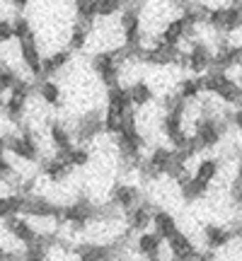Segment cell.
I'll return each mask as SVG.
<instances>
[{"mask_svg": "<svg viewBox=\"0 0 242 261\" xmlns=\"http://www.w3.org/2000/svg\"><path fill=\"white\" fill-rule=\"evenodd\" d=\"M201 77H204V92L213 94L223 104H235L237 109L242 107V85L235 77L221 73V70H208Z\"/></svg>", "mask_w": 242, "mask_h": 261, "instance_id": "obj_1", "label": "cell"}, {"mask_svg": "<svg viewBox=\"0 0 242 261\" xmlns=\"http://www.w3.org/2000/svg\"><path fill=\"white\" fill-rule=\"evenodd\" d=\"M230 114H221V116H199L194 121V140L199 150H211L218 148V143L223 140L225 130H228Z\"/></svg>", "mask_w": 242, "mask_h": 261, "instance_id": "obj_2", "label": "cell"}, {"mask_svg": "<svg viewBox=\"0 0 242 261\" xmlns=\"http://www.w3.org/2000/svg\"><path fill=\"white\" fill-rule=\"evenodd\" d=\"M37 90V83H27V80H19L15 85V90L8 94V99H5V107H3V112H5V119L10 123H15L19 126L22 119H25V112H27V99L29 94Z\"/></svg>", "mask_w": 242, "mask_h": 261, "instance_id": "obj_3", "label": "cell"}, {"mask_svg": "<svg viewBox=\"0 0 242 261\" xmlns=\"http://www.w3.org/2000/svg\"><path fill=\"white\" fill-rule=\"evenodd\" d=\"M92 220H97V205L87 198H78L75 203L61 205V223L73 230H85Z\"/></svg>", "mask_w": 242, "mask_h": 261, "instance_id": "obj_4", "label": "cell"}, {"mask_svg": "<svg viewBox=\"0 0 242 261\" xmlns=\"http://www.w3.org/2000/svg\"><path fill=\"white\" fill-rule=\"evenodd\" d=\"M8 140V152H12L15 158L25 160V162H37L41 160V148H39V140L34 138V133L25 126H19V130L15 136H5Z\"/></svg>", "mask_w": 242, "mask_h": 261, "instance_id": "obj_5", "label": "cell"}, {"mask_svg": "<svg viewBox=\"0 0 242 261\" xmlns=\"http://www.w3.org/2000/svg\"><path fill=\"white\" fill-rule=\"evenodd\" d=\"M92 70L107 90H112V87H119L121 85V65L116 63V58H114L112 51H100V54H94L92 56Z\"/></svg>", "mask_w": 242, "mask_h": 261, "instance_id": "obj_6", "label": "cell"}, {"mask_svg": "<svg viewBox=\"0 0 242 261\" xmlns=\"http://www.w3.org/2000/svg\"><path fill=\"white\" fill-rule=\"evenodd\" d=\"M22 213L27 218H54L61 223V205H56L51 198L46 196H39V194H32V196H25V203H22ZM63 225V223H61Z\"/></svg>", "mask_w": 242, "mask_h": 261, "instance_id": "obj_7", "label": "cell"}, {"mask_svg": "<svg viewBox=\"0 0 242 261\" xmlns=\"http://www.w3.org/2000/svg\"><path fill=\"white\" fill-rule=\"evenodd\" d=\"M119 29L126 46H143V24H140L138 10L124 8V12L119 15Z\"/></svg>", "mask_w": 242, "mask_h": 261, "instance_id": "obj_8", "label": "cell"}, {"mask_svg": "<svg viewBox=\"0 0 242 261\" xmlns=\"http://www.w3.org/2000/svg\"><path fill=\"white\" fill-rule=\"evenodd\" d=\"M179 54H182L179 46H167V44H160L155 39L153 46H146V54H143L140 63L153 65V68H167V65H177Z\"/></svg>", "mask_w": 242, "mask_h": 261, "instance_id": "obj_9", "label": "cell"}, {"mask_svg": "<svg viewBox=\"0 0 242 261\" xmlns=\"http://www.w3.org/2000/svg\"><path fill=\"white\" fill-rule=\"evenodd\" d=\"M19 61L22 65L29 70L32 77H37V80H44V70H41V65H44V56H41V51H39V44H37V34L34 37L25 39V41H19Z\"/></svg>", "mask_w": 242, "mask_h": 261, "instance_id": "obj_10", "label": "cell"}, {"mask_svg": "<svg viewBox=\"0 0 242 261\" xmlns=\"http://www.w3.org/2000/svg\"><path fill=\"white\" fill-rule=\"evenodd\" d=\"M104 130V112L102 109H90L85 112L80 119H78V126H75V138L80 143H87V140H94L100 133Z\"/></svg>", "mask_w": 242, "mask_h": 261, "instance_id": "obj_11", "label": "cell"}, {"mask_svg": "<svg viewBox=\"0 0 242 261\" xmlns=\"http://www.w3.org/2000/svg\"><path fill=\"white\" fill-rule=\"evenodd\" d=\"M213 48L201 39H194L189 46V70L194 75H206L213 65Z\"/></svg>", "mask_w": 242, "mask_h": 261, "instance_id": "obj_12", "label": "cell"}, {"mask_svg": "<svg viewBox=\"0 0 242 261\" xmlns=\"http://www.w3.org/2000/svg\"><path fill=\"white\" fill-rule=\"evenodd\" d=\"M5 230H8L22 247H29V244L39 242V230L34 227V223H29L27 218H22V215L8 218V220H5Z\"/></svg>", "mask_w": 242, "mask_h": 261, "instance_id": "obj_13", "label": "cell"}, {"mask_svg": "<svg viewBox=\"0 0 242 261\" xmlns=\"http://www.w3.org/2000/svg\"><path fill=\"white\" fill-rule=\"evenodd\" d=\"M201 234H204L206 249H211V252H221L225 247H230V242L235 240L233 227H225V225H218V223L204 225Z\"/></svg>", "mask_w": 242, "mask_h": 261, "instance_id": "obj_14", "label": "cell"}, {"mask_svg": "<svg viewBox=\"0 0 242 261\" xmlns=\"http://www.w3.org/2000/svg\"><path fill=\"white\" fill-rule=\"evenodd\" d=\"M49 136H51V143L56 148V158H68V152L75 148V136L70 133V128L65 126L63 121H51L49 123Z\"/></svg>", "mask_w": 242, "mask_h": 261, "instance_id": "obj_15", "label": "cell"}, {"mask_svg": "<svg viewBox=\"0 0 242 261\" xmlns=\"http://www.w3.org/2000/svg\"><path fill=\"white\" fill-rule=\"evenodd\" d=\"M112 203L119 208L121 213H129V211H133V208L140 203V189L133 187V184H124V181L114 184Z\"/></svg>", "mask_w": 242, "mask_h": 261, "instance_id": "obj_16", "label": "cell"}, {"mask_svg": "<svg viewBox=\"0 0 242 261\" xmlns=\"http://www.w3.org/2000/svg\"><path fill=\"white\" fill-rule=\"evenodd\" d=\"M153 213H155V208H150V203H138L133 211L126 213V227L136 234L146 232L153 225Z\"/></svg>", "mask_w": 242, "mask_h": 261, "instance_id": "obj_17", "label": "cell"}, {"mask_svg": "<svg viewBox=\"0 0 242 261\" xmlns=\"http://www.w3.org/2000/svg\"><path fill=\"white\" fill-rule=\"evenodd\" d=\"M162 237H160L158 232H140L136 234V240H133V249H136V254L138 256H146V259H153V256H160V252H162Z\"/></svg>", "mask_w": 242, "mask_h": 261, "instance_id": "obj_18", "label": "cell"}, {"mask_svg": "<svg viewBox=\"0 0 242 261\" xmlns=\"http://www.w3.org/2000/svg\"><path fill=\"white\" fill-rule=\"evenodd\" d=\"M41 174L46 179H51V181H65V179L70 177V172H73V165L68 162V160L63 158H46V160H41Z\"/></svg>", "mask_w": 242, "mask_h": 261, "instance_id": "obj_19", "label": "cell"}, {"mask_svg": "<svg viewBox=\"0 0 242 261\" xmlns=\"http://www.w3.org/2000/svg\"><path fill=\"white\" fill-rule=\"evenodd\" d=\"M133 109V102H131V92L129 87H112L107 90V112L119 114V116H126V114Z\"/></svg>", "mask_w": 242, "mask_h": 261, "instance_id": "obj_20", "label": "cell"}, {"mask_svg": "<svg viewBox=\"0 0 242 261\" xmlns=\"http://www.w3.org/2000/svg\"><path fill=\"white\" fill-rule=\"evenodd\" d=\"M167 249H170V254H172L175 259H184V261H191L196 254H199L194 240H191L189 234H184V232H177L172 240H167Z\"/></svg>", "mask_w": 242, "mask_h": 261, "instance_id": "obj_21", "label": "cell"}, {"mask_svg": "<svg viewBox=\"0 0 242 261\" xmlns=\"http://www.w3.org/2000/svg\"><path fill=\"white\" fill-rule=\"evenodd\" d=\"M153 232H158L160 237L165 240V242H167V240H172V237L179 232L175 215L170 213V211L155 208V213H153Z\"/></svg>", "mask_w": 242, "mask_h": 261, "instance_id": "obj_22", "label": "cell"}, {"mask_svg": "<svg viewBox=\"0 0 242 261\" xmlns=\"http://www.w3.org/2000/svg\"><path fill=\"white\" fill-rule=\"evenodd\" d=\"M70 56H73V51H70V48H58V51H54L51 56H44V65H41V70H44V80H51L56 73H61L65 65L70 63Z\"/></svg>", "mask_w": 242, "mask_h": 261, "instance_id": "obj_23", "label": "cell"}, {"mask_svg": "<svg viewBox=\"0 0 242 261\" xmlns=\"http://www.w3.org/2000/svg\"><path fill=\"white\" fill-rule=\"evenodd\" d=\"M148 165L158 172L160 177H162V174H167L170 169H172V165H175V150L165 148V145L153 148V152H150V158H148Z\"/></svg>", "mask_w": 242, "mask_h": 261, "instance_id": "obj_24", "label": "cell"}, {"mask_svg": "<svg viewBox=\"0 0 242 261\" xmlns=\"http://www.w3.org/2000/svg\"><path fill=\"white\" fill-rule=\"evenodd\" d=\"M129 92H131L133 109H143V107H148L155 99V92H153V87L146 80H136L133 85H129Z\"/></svg>", "mask_w": 242, "mask_h": 261, "instance_id": "obj_25", "label": "cell"}, {"mask_svg": "<svg viewBox=\"0 0 242 261\" xmlns=\"http://www.w3.org/2000/svg\"><path fill=\"white\" fill-rule=\"evenodd\" d=\"M201 92H204V77H201V75L184 77V80L177 85V94L184 99V102H194V99H199Z\"/></svg>", "mask_w": 242, "mask_h": 261, "instance_id": "obj_26", "label": "cell"}, {"mask_svg": "<svg viewBox=\"0 0 242 261\" xmlns=\"http://www.w3.org/2000/svg\"><path fill=\"white\" fill-rule=\"evenodd\" d=\"M37 94L41 97V102H46L49 107H61V102H63V92H61L58 83H54V80H39Z\"/></svg>", "mask_w": 242, "mask_h": 261, "instance_id": "obj_27", "label": "cell"}, {"mask_svg": "<svg viewBox=\"0 0 242 261\" xmlns=\"http://www.w3.org/2000/svg\"><path fill=\"white\" fill-rule=\"evenodd\" d=\"M90 34H92V24H85V22H75L73 29H70V39H68V48L70 51H83L90 41Z\"/></svg>", "mask_w": 242, "mask_h": 261, "instance_id": "obj_28", "label": "cell"}, {"mask_svg": "<svg viewBox=\"0 0 242 261\" xmlns=\"http://www.w3.org/2000/svg\"><path fill=\"white\" fill-rule=\"evenodd\" d=\"M49 244H51V237H39V242L25 247L19 261H49Z\"/></svg>", "mask_w": 242, "mask_h": 261, "instance_id": "obj_29", "label": "cell"}, {"mask_svg": "<svg viewBox=\"0 0 242 261\" xmlns=\"http://www.w3.org/2000/svg\"><path fill=\"white\" fill-rule=\"evenodd\" d=\"M242 29V5L230 3L225 5V19H223V34H235Z\"/></svg>", "mask_w": 242, "mask_h": 261, "instance_id": "obj_30", "label": "cell"}, {"mask_svg": "<svg viewBox=\"0 0 242 261\" xmlns=\"http://www.w3.org/2000/svg\"><path fill=\"white\" fill-rule=\"evenodd\" d=\"M208 189H211L208 181H201V179L194 177L191 181H186L184 187H179V191H182V198H184V201L194 203V201H201V198L208 194Z\"/></svg>", "mask_w": 242, "mask_h": 261, "instance_id": "obj_31", "label": "cell"}, {"mask_svg": "<svg viewBox=\"0 0 242 261\" xmlns=\"http://www.w3.org/2000/svg\"><path fill=\"white\" fill-rule=\"evenodd\" d=\"M22 203H25V196L19 194L0 196V220H8L12 215H19L22 213Z\"/></svg>", "mask_w": 242, "mask_h": 261, "instance_id": "obj_32", "label": "cell"}, {"mask_svg": "<svg viewBox=\"0 0 242 261\" xmlns=\"http://www.w3.org/2000/svg\"><path fill=\"white\" fill-rule=\"evenodd\" d=\"M218 172H221V162L215 158H204V160H199V165H196V169H194V177L211 184V181L218 177Z\"/></svg>", "mask_w": 242, "mask_h": 261, "instance_id": "obj_33", "label": "cell"}, {"mask_svg": "<svg viewBox=\"0 0 242 261\" xmlns=\"http://www.w3.org/2000/svg\"><path fill=\"white\" fill-rule=\"evenodd\" d=\"M75 15L78 22L92 24V19L97 17V0H75Z\"/></svg>", "mask_w": 242, "mask_h": 261, "instance_id": "obj_34", "label": "cell"}, {"mask_svg": "<svg viewBox=\"0 0 242 261\" xmlns=\"http://www.w3.org/2000/svg\"><path fill=\"white\" fill-rule=\"evenodd\" d=\"M19 80H22V77H19V73L12 65H0V90H3V92L10 94Z\"/></svg>", "mask_w": 242, "mask_h": 261, "instance_id": "obj_35", "label": "cell"}, {"mask_svg": "<svg viewBox=\"0 0 242 261\" xmlns=\"http://www.w3.org/2000/svg\"><path fill=\"white\" fill-rule=\"evenodd\" d=\"M126 0H97V17H114L116 12H124Z\"/></svg>", "mask_w": 242, "mask_h": 261, "instance_id": "obj_36", "label": "cell"}, {"mask_svg": "<svg viewBox=\"0 0 242 261\" xmlns=\"http://www.w3.org/2000/svg\"><path fill=\"white\" fill-rule=\"evenodd\" d=\"M12 34L17 41H25V39L34 37V29H32V22H29L25 15H17V17L12 19Z\"/></svg>", "mask_w": 242, "mask_h": 261, "instance_id": "obj_37", "label": "cell"}, {"mask_svg": "<svg viewBox=\"0 0 242 261\" xmlns=\"http://www.w3.org/2000/svg\"><path fill=\"white\" fill-rule=\"evenodd\" d=\"M0 181H5L10 187H15L17 184V169L15 165L5 158V152H0Z\"/></svg>", "mask_w": 242, "mask_h": 261, "instance_id": "obj_38", "label": "cell"}, {"mask_svg": "<svg viewBox=\"0 0 242 261\" xmlns=\"http://www.w3.org/2000/svg\"><path fill=\"white\" fill-rule=\"evenodd\" d=\"M65 160H68L73 167H85V165H90V150L85 148V145H75V148L68 152Z\"/></svg>", "mask_w": 242, "mask_h": 261, "instance_id": "obj_39", "label": "cell"}, {"mask_svg": "<svg viewBox=\"0 0 242 261\" xmlns=\"http://www.w3.org/2000/svg\"><path fill=\"white\" fill-rule=\"evenodd\" d=\"M10 39H15V34H12V19L0 17V44H5Z\"/></svg>", "mask_w": 242, "mask_h": 261, "instance_id": "obj_40", "label": "cell"}, {"mask_svg": "<svg viewBox=\"0 0 242 261\" xmlns=\"http://www.w3.org/2000/svg\"><path fill=\"white\" fill-rule=\"evenodd\" d=\"M230 123L242 133V107L240 109H235V112H230Z\"/></svg>", "mask_w": 242, "mask_h": 261, "instance_id": "obj_41", "label": "cell"}, {"mask_svg": "<svg viewBox=\"0 0 242 261\" xmlns=\"http://www.w3.org/2000/svg\"><path fill=\"white\" fill-rule=\"evenodd\" d=\"M191 261H215V252H211V249H206V252H199Z\"/></svg>", "mask_w": 242, "mask_h": 261, "instance_id": "obj_42", "label": "cell"}, {"mask_svg": "<svg viewBox=\"0 0 242 261\" xmlns=\"http://www.w3.org/2000/svg\"><path fill=\"white\" fill-rule=\"evenodd\" d=\"M10 3H12V8L17 10V12H22V10H27V5L32 0H10Z\"/></svg>", "mask_w": 242, "mask_h": 261, "instance_id": "obj_43", "label": "cell"}, {"mask_svg": "<svg viewBox=\"0 0 242 261\" xmlns=\"http://www.w3.org/2000/svg\"><path fill=\"white\" fill-rule=\"evenodd\" d=\"M235 179H237V181H242V158H240V162H237V172H235Z\"/></svg>", "mask_w": 242, "mask_h": 261, "instance_id": "obj_44", "label": "cell"}, {"mask_svg": "<svg viewBox=\"0 0 242 261\" xmlns=\"http://www.w3.org/2000/svg\"><path fill=\"white\" fill-rule=\"evenodd\" d=\"M3 107H5V92L0 90V109H3Z\"/></svg>", "mask_w": 242, "mask_h": 261, "instance_id": "obj_45", "label": "cell"}, {"mask_svg": "<svg viewBox=\"0 0 242 261\" xmlns=\"http://www.w3.org/2000/svg\"><path fill=\"white\" fill-rule=\"evenodd\" d=\"M0 65H3V56H0Z\"/></svg>", "mask_w": 242, "mask_h": 261, "instance_id": "obj_46", "label": "cell"}, {"mask_svg": "<svg viewBox=\"0 0 242 261\" xmlns=\"http://www.w3.org/2000/svg\"><path fill=\"white\" fill-rule=\"evenodd\" d=\"M240 259H242V249H240Z\"/></svg>", "mask_w": 242, "mask_h": 261, "instance_id": "obj_47", "label": "cell"}]
</instances>
